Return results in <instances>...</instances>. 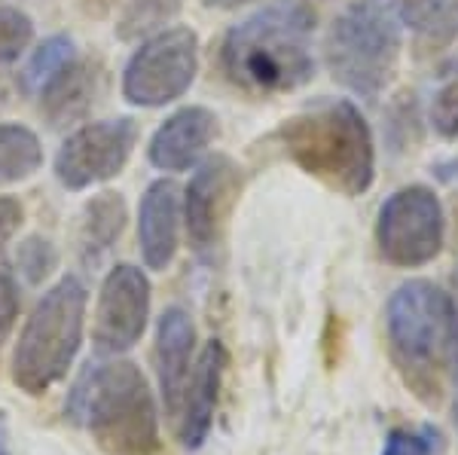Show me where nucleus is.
Wrapping results in <instances>:
<instances>
[{"instance_id":"1","label":"nucleus","mask_w":458,"mask_h":455,"mask_svg":"<svg viewBox=\"0 0 458 455\" xmlns=\"http://www.w3.org/2000/svg\"><path fill=\"white\" fill-rule=\"evenodd\" d=\"M315 10L309 0H269L229 28L220 64L235 86L254 95H284L315 77Z\"/></svg>"},{"instance_id":"2","label":"nucleus","mask_w":458,"mask_h":455,"mask_svg":"<svg viewBox=\"0 0 458 455\" xmlns=\"http://www.w3.org/2000/svg\"><path fill=\"white\" fill-rule=\"evenodd\" d=\"M284 153L302 172L345 196H364L376 181V141L360 107L321 98L278 129Z\"/></svg>"},{"instance_id":"3","label":"nucleus","mask_w":458,"mask_h":455,"mask_svg":"<svg viewBox=\"0 0 458 455\" xmlns=\"http://www.w3.org/2000/svg\"><path fill=\"white\" fill-rule=\"evenodd\" d=\"M68 419L110 455H157L159 416L144 373L131 361H89L68 394Z\"/></svg>"},{"instance_id":"4","label":"nucleus","mask_w":458,"mask_h":455,"mask_svg":"<svg viewBox=\"0 0 458 455\" xmlns=\"http://www.w3.org/2000/svg\"><path fill=\"white\" fill-rule=\"evenodd\" d=\"M386 327L406 385L425 400H437L440 376L458 351L455 299L428 278H410L391 293Z\"/></svg>"},{"instance_id":"5","label":"nucleus","mask_w":458,"mask_h":455,"mask_svg":"<svg viewBox=\"0 0 458 455\" xmlns=\"http://www.w3.org/2000/svg\"><path fill=\"white\" fill-rule=\"evenodd\" d=\"M403 31L394 0H352L324 37V62L358 98H379L401 62Z\"/></svg>"},{"instance_id":"6","label":"nucleus","mask_w":458,"mask_h":455,"mask_svg":"<svg viewBox=\"0 0 458 455\" xmlns=\"http://www.w3.org/2000/svg\"><path fill=\"white\" fill-rule=\"evenodd\" d=\"M86 284L64 275L34 306L13 355V383L28 394H43L68 376L73 358L83 346Z\"/></svg>"},{"instance_id":"7","label":"nucleus","mask_w":458,"mask_h":455,"mask_svg":"<svg viewBox=\"0 0 458 455\" xmlns=\"http://www.w3.org/2000/svg\"><path fill=\"white\" fill-rule=\"evenodd\" d=\"M446 245V211L431 187L410 183L382 202L376 217V248L397 269H419L437 260Z\"/></svg>"},{"instance_id":"8","label":"nucleus","mask_w":458,"mask_h":455,"mask_svg":"<svg viewBox=\"0 0 458 455\" xmlns=\"http://www.w3.org/2000/svg\"><path fill=\"white\" fill-rule=\"evenodd\" d=\"M199 73V34L165 28L147 37L123 71V95L135 107H165L193 86Z\"/></svg>"},{"instance_id":"9","label":"nucleus","mask_w":458,"mask_h":455,"mask_svg":"<svg viewBox=\"0 0 458 455\" xmlns=\"http://www.w3.org/2000/svg\"><path fill=\"white\" fill-rule=\"evenodd\" d=\"M138 141V126L129 116L86 122L71 131L55 156V178L68 190H89L123 172Z\"/></svg>"},{"instance_id":"10","label":"nucleus","mask_w":458,"mask_h":455,"mask_svg":"<svg viewBox=\"0 0 458 455\" xmlns=\"http://www.w3.org/2000/svg\"><path fill=\"white\" fill-rule=\"evenodd\" d=\"M150 318V278L131 263L114 266L101 284L95 309V349L101 355H123L135 346Z\"/></svg>"},{"instance_id":"11","label":"nucleus","mask_w":458,"mask_h":455,"mask_svg":"<svg viewBox=\"0 0 458 455\" xmlns=\"http://www.w3.org/2000/svg\"><path fill=\"white\" fill-rule=\"evenodd\" d=\"M239 187V168L226 156H211L196 165L193 178L183 193V223L196 254H208L217 241L220 220L229 211V202Z\"/></svg>"},{"instance_id":"12","label":"nucleus","mask_w":458,"mask_h":455,"mask_svg":"<svg viewBox=\"0 0 458 455\" xmlns=\"http://www.w3.org/2000/svg\"><path fill=\"white\" fill-rule=\"evenodd\" d=\"M193 349H196V327L193 318L181 309L162 312L157 324V349H153V361H157V379L162 403H165L168 416H181L183 398H187V385L193 376Z\"/></svg>"},{"instance_id":"13","label":"nucleus","mask_w":458,"mask_h":455,"mask_svg":"<svg viewBox=\"0 0 458 455\" xmlns=\"http://www.w3.org/2000/svg\"><path fill=\"white\" fill-rule=\"evenodd\" d=\"M217 138V116L208 107H181L153 131L147 156L159 172H187L202 163Z\"/></svg>"},{"instance_id":"14","label":"nucleus","mask_w":458,"mask_h":455,"mask_svg":"<svg viewBox=\"0 0 458 455\" xmlns=\"http://www.w3.org/2000/svg\"><path fill=\"white\" fill-rule=\"evenodd\" d=\"M181 220H183V202L181 190L174 181H153L141 196L138 208V241H141V257L147 269L172 266L177 245H181Z\"/></svg>"},{"instance_id":"15","label":"nucleus","mask_w":458,"mask_h":455,"mask_svg":"<svg viewBox=\"0 0 458 455\" xmlns=\"http://www.w3.org/2000/svg\"><path fill=\"white\" fill-rule=\"evenodd\" d=\"M226 367V349L220 340H211L199 355V364L193 367V376L187 385V398L181 407V443L187 450H199L205 443L214 422V407H217V392L224 383Z\"/></svg>"},{"instance_id":"16","label":"nucleus","mask_w":458,"mask_h":455,"mask_svg":"<svg viewBox=\"0 0 458 455\" xmlns=\"http://www.w3.org/2000/svg\"><path fill=\"white\" fill-rule=\"evenodd\" d=\"M95 98V71L86 62H73L64 68L53 83L43 89V114L49 126L62 129L71 122H80L89 114Z\"/></svg>"},{"instance_id":"17","label":"nucleus","mask_w":458,"mask_h":455,"mask_svg":"<svg viewBox=\"0 0 458 455\" xmlns=\"http://www.w3.org/2000/svg\"><path fill=\"white\" fill-rule=\"evenodd\" d=\"M125 226V202L120 193H101L86 205L83 226H80V251L83 260H98L101 254L120 239Z\"/></svg>"},{"instance_id":"18","label":"nucleus","mask_w":458,"mask_h":455,"mask_svg":"<svg viewBox=\"0 0 458 455\" xmlns=\"http://www.w3.org/2000/svg\"><path fill=\"white\" fill-rule=\"evenodd\" d=\"M43 165V144L28 126L0 122V187L28 181Z\"/></svg>"},{"instance_id":"19","label":"nucleus","mask_w":458,"mask_h":455,"mask_svg":"<svg viewBox=\"0 0 458 455\" xmlns=\"http://www.w3.org/2000/svg\"><path fill=\"white\" fill-rule=\"evenodd\" d=\"M403 28L431 43L453 40L458 34V0H394Z\"/></svg>"},{"instance_id":"20","label":"nucleus","mask_w":458,"mask_h":455,"mask_svg":"<svg viewBox=\"0 0 458 455\" xmlns=\"http://www.w3.org/2000/svg\"><path fill=\"white\" fill-rule=\"evenodd\" d=\"M77 62V49L68 34H53L34 49V55L28 58L25 71H21V86L31 95H43L49 83L62 73L64 68Z\"/></svg>"},{"instance_id":"21","label":"nucleus","mask_w":458,"mask_h":455,"mask_svg":"<svg viewBox=\"0 0 458 455\" xmlns=\"http://www.w3.org/2000/svg\"><path fill=\"white\" fill-rule=\"evenodd\" d=\"M181 13V0H129L116 21V34L120 40H141L165 31L168 21L177 19Z\"/></svg>"},{"instance_id":"22","label":"nucleus","mask_w":458,"mask_h":455,"mask_svg":"<svg viewBox=\"0 0 458 455\" xmlns=\"http://www.w3.org/2000/svg\"><path fill=\"white\" fill-rule=\"evenodd\" d=\"M428 120L440 138H446V141L458 138V58L453 68L443 71V80L431 98V107H428Z\"/></svg>"},{"instance_id":"23","label":"nucleus","mask_w":458,"mask_h":455,"mask_svg":"<svg viewBox=\"0 0 458 455\" xmlns=\"http://www.w3.org/2000/svg\"><path fill=\"white\" fill-rule=\"evenodd\" d=\"M34 40V21L16 6H0V64H13Z\"/></svg>"},{"instance_id":"24","label":"nucleus","mask_w":458,"mask_h":455,"mask_svg":"<svg viewBox=\"0 0 458 455\" xmlns=\"http://www.w3.org/2000/svg\"><path fill=\"white\" fill-rule=\"evenodd\" d=\"M55 263H58V251L53 248V241L40 236L25 239L16 251V266L25 275L28 284H40L55 269Z\"/></svg>"},{"instance_id":"25","label":"nucleus","mask_w":458,"mask_h":455,"mask_svg":"<svg viewBox=\"0 0 458 455\" xmlns=\"http://www.w3.org/2000/svg\"><path fill=\"white\" fill-rule=\"evenodd\" d=\"M434 450H437V434L434 431L397 428L388 434L382 455H434Z\"/></svg>"},{"instance_id":"26","label":"nucleus","mask_w":458,"mask_h":455,"mask_svg":"<svg viewBox=\"0 0 458 455\" xmlns=\"http://www.w3.org/2000/svg\"><path fill=\"white\" fill-rule=\"evenodd\" d=\"M19 318V291L6 273H0V346L6 342V336L13 333V324Z\"/></svg>"},{"instance_id":"27","label":"nucleus","mask_w":458,"mask_h":455,"mask_svg":"<svg viewBox=\"0 0 458 455\" xmlns=\"http://www.w3.org/2000/svg\"><path fill=\"white\" fill-rule=\"evenodd\" d=\"M21 217H25L21 202L13 199V196H0V251H4V248L13 241V236L19 232Z\"/></svg>"},{"instance_id":"28","label":"nucleus","mask_w":458,"mask_h":455,"mask_svg":"<svg viewBox=\"0 0 458 455\" xmlns=\"http://www.w3.org/2000/svg\"><path fill=\"white\" fill-rule=\"evenodd\" d=\"M208 6H217V10H239V6L250 4V0H205Z\"/></svg>"},{"instance_id":"29","label":"nucleus","mask_w":458,"mask_h":455,"mask_svg":"<svg viewBox=\"0 0 458 455\" xmlns=\"http://www.w3.org/2000/svg\"><path fill=\"white\" fill-rule=\"evenodd\" d=\"M0 455H6V425H4V416H0Z\"/></svg>"},{"instance_id":"30","label":"nucleus","mask_w":458,"mask_h":455,"mask_svg":"<svg viewBox=\"0 0 458 455\" xmlns=\"http://www.w3.org/2000/svg\"><path fill=\"white\" fill-rule=\"evenodd\" d=\"M455 422H458V403H455Z\"/></svg>"},{"instance_id":"31","label":"nucleus","mask_w":458,"mask_h":455,"mask_svg":"<svg viewBox=\"0 0 458 455\" xmlns=\"http://www.w3.org/2000/svg\"><path fill=\"white\" fill-rule=\"evenodd\" d=\"M455 355H458V351H455Z\"/></svg>"}]
</instances>
